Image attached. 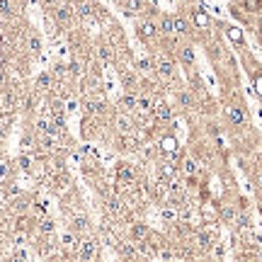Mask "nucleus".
Masks as SVG:
<instances>
[{
    "instance_id": "7c9ffc66",
    "label": "nucleus",
    "mask_w": 262,
    "mask_h": 262,
    "mask_svg": "<svg viewBox=\"0 0 262 262\" xmlns=\"http://www.w3.org/2000/svg\"><path fill=\"white\" fill-rule=\"evenodd\" d=\"M12 257H15V260H27V252H24V250H15V252H12Z\"/></svg>"
},
{
    "instance_id": "b1692460",
    "label": "nucleus",
    "mask_w": 262,
    "mask_h": 262,
    "mask_svg": "<svg viewBox=\"0 0 262 262\" xmlns=\"http://www.w3.org/2000/svg\"><path fill=\"white\" fill-rule=\"evenodd\" d=\"M196 245H199L202 250H211V245H214V238L209 236L207 231H199V233H196Z\"/></svg>"
},
{
    "instance_id": "0eeeda50",
    "label": "nucleus",
    "mask_w": 262,
    "mask_h": 262,
    "mask_svg": "<svg viewBox=\"0 0 262 262\" xmlns=\"http://www.w3.org/2000/svg\"><path fill=\"white\" fill-rule=\"evenodd\" d=\"M226 119H228L231 126L240 129V126L248 124V114H245V109L240 107V105H228V107H226Z\"/></svg>"
},
{
    "instance_id": "f8f14e48",
    "label": "nucleus",
    "mask_w": 262,
    "mask_h": 262,
    "mask_svg": "<svg viewBox=\"0 0 262 262\" xmlns=\"http://www.w3.org/2000/svg\"><path fill=\"white\" fill-rule=\"evenodd\" d=\"M56 85V78L51 71H44V73H39L37 76V80H34V90L37 92H49L51 87Z\"/></svg>"
},
{
    "instance_id": "dca6fc26",
    "label": "nucleus",
    "mask_w": 262,
    "mask_h": 262,
    "mask_svg": "<svg viewBox=\"0 0 262 262\" xmlns=\"http://www.w3.org/2000/svg\"><path fill=\"white\" fill-rule=\"evenodd\" d=\"M105 211H107V214H112L114 218H119L121 214H124V204H121L119 196L107 194V199H105Z\"/></svg>"
},
{
    "instance_id": "2f4dec72",
    "label": "nucleus",
    "mask_w": 262,
    "mask_h": 262,
    "mask_svg": "<svg viewBox=\"0 0 262 262\" xmlns=\"http://www.w3.org/2000/svg\"><path fill=\"white\" fill-rule=\"evenodd\" d=\"M255 185H257V189H260V192H262V170H260V173H257V177H255Z\"/></svg>"
},
{
    "instance_id": "f03ea898",
    "label": "nucleus",
    "mask_w": 262,
    "mask_h": 262,
    "mask_svg": "<svg viewBox=\"0 0 262 262\" xmlns=\"http://www.w3.org/2000/svg\"><path fill=\"white\" fill-rule=\"evenodd\" d=\"M100 255V238L97 236H90V233H85V236H80V248H78V257L83 262H90L95 260Z\"/></svg>"
},
{
    "instance_id": "393cba45",
    "label": "nucleus",
    "mask_w": 262,
    "mask_h": 262,
    "mask_svg": "<svg viewBox=\"0 0 262 262\" xmlns=\"http://www.w3.org/2000/svg\"><path fill=\"white\" fill-rule=\"evenodd\" d=\"M175 175H177V165H175L173 160H168V163L160 165V177H163V180H170Z\"/></svg>"
},
{
    "instance_id": "a878e982",
    "label": "nucleus",
    "mask_w": 262,
    "mask_h": 262,
    "mask_svg": "<svg viewBox=\"0 0 262 262\" xmlns=\"http://www.w3.org/2000/svg\"><path fill=\"white\" fill-rule=\"evenodd\" d=\"M136 71H139L141 76H146V73H151V71H153V61H151V58H141V61L136 63Z\"/></svg>"
},
{
    "instance_id": "cd10ccee",
    "label": "nucleus",
    "mask_w": 262,
    "mask_h": 262,
    "mask_svg": "<svg viewBox=\"0 0 262 262\" xmlns=\"http://www.w3.org/2000/svg\"><path fill=\"white\" fill-rule=\"evenodd\" d=\"M63 107H66V114H71V112H76V109L80 107V100H76V97H73V100H66Z\"/></svg>"
},
{
    "instance_id": "6ab92c4d",
    "label": "nucleus",
    "mask_w": 262,
    "mask_h": 262,
    "mask_svg": "<svg viewBox=\"0 0 262 262\" xmlns=\"http://www.w3.org/2000/svg\"><path fill=\"white\" fill-rule=\"evenodd\" d=\"M153 114H155V121H160V124L173 119V109H170V105H165V102H158L155 109H153Z\"/></svg>"
},
{
    "instance_id": "9d476101",
    "label": "nucleus",
    "mask_w": 262,
    "mask_h": 262,
    "mask_svg": "<svg viewBox=\"0 0 262 262\" xmlns=\"http://www.w3.org/2000/svg\"><path fill=\"white\" fill-rule=\"evenodd\" d=\"M136 107H139V92H124L117 102V109L126 112V114H136Z\"/></svg>"
},
{
    "instance_id": "412c9836",
    "label": "nucleus",
    "mask_w": 262,
    "mask_h": 262,
    "mask_svg": "<svg viewBox=\"0 0 262 262\" xmlns=\"http://www.w3.org/2000/svg\"><path fill=\"white\" fill-rule=\"evenodd\" d=\"M160 151H163L168 158H170L173 153H177V139H175V136H170V134H168V136H163V139H160Z\"/></svg>"
},
{
    "instance_id": "bb28decb",
    "label": "nucleus",
    "mask_w": 262,
    "mask_h": 262,
    "mask_svg": "<svg viewBox=\"0 0 262 262\" xmlns=\"http://www.w3.org/2000/svg\"><path fill=\"white\" fill-rule=\"evenodd\" d=\"M226 32L231 34V39H233L236 44H243V34H240L238 27H226Z\"/></svg>"
},
{
    "instance_id": "6e6552de",
    "label": "nucleus",
    "mask_w": 262,
    "mask_h": 262,
    "mask_svg": "<svg viewBox=\"0 0 262 262\" xmlns=\"http://www.w3.org/2000/svg\"><path fill=\"white\" fill-rule=\"evenodd\" d=\"M175 54H177V61L185 66V68H192L196 61V54H194V46L192 44H180L177 49H175Z\"/></svg>"
},
{
    "instance_id": "423d86ee",
    "label": "nucleus",
    "mask_w": 262,
    "mask_h": 262,
    "mask_svg": "<svg viewBox=\"0 0 262 262\" xmlns=\"http://www.w3.org/2000/svg\"><path fill=\"white\" fill-rule=\"evenodd\" d=\"M58 245L63 248V252H61L63 257H73V255H78V248H80V236L68 228V233L61 236V243H58Z\"/></svg>"
},
{
    "instance_id": "ddd939ff",
    "label": "nucleus",
    "mask_w": 262,
    "mask_h": 262,
    "mask_svg": "<svg viewBox=\"0 0 262 262\" xmlns=\"http://www.w3.org/2000/svg\"><path fill=\"white\" fill-rule=\"evenodd\" d=\"M100 121L102 119H97V117H92V114H85V117H83V139H87V141H90V139H95V136H97V131H100Z\"/></svg>"
},
{
    "instance_id": "c85d7f7f",
    "label": "nucleus",
    "mask_w": 262,
    "mask_h": 262,
    "mask_svg": "<svg viewBox=\"0 0 262 262\" xmlns=\"http://www.w3.org/2000/svg\"><path fill=\"white\" fill-rule=\"evenodd\" d=\"M182 170H185L187 175H196V163L192 160V158H187L185 163H182Z\"/></svg>"
},
{
    "instance_id": "4468645a",
    "label": "nucleus",
    "mask_w": 262,
    "mask_h": 262,
    "mask_svg": "<svg viewBox=\"0 0 262 262\" xmlns=\"http://www.w3.org/2000/svg\"><path fill=\"white\" fill-rule=\"evenodd\" d=\"M173 22H175V34H177V37H189L192 29H194V27H192V22L187 20L185 15H180V12L173 15Z\"/></svg>"
},
{
    "instance_id": "2eb2a0df",
    "label": "nucleus",
    "mask_w": 262,
    "mask_h": 262,
    "mask_svg": "<svg viewBox=\"0 0 262 262\" xmlns=\"http://www.w3.org/2000/svg\"><path fill=\"white\" fill-rule=\"evenodd\" d=\"M151 236V228L143 223V221H136V223H131L129 228V240H134V243H139V240H146Z\"/></svg>"
},
{
    "instance_id": "473e14b6",
    "label": "nucleus",
    "mask_w": 262,
    "mask_h": 262,
    "mask_svg": "<svg viewBox=\"0 0 262 262\" xmlns=\"http://www.w3.org/2000/svg\"><path fill=\"white\" fill-rule=\"evenodd\" d=\"M20 165H22V170H29V158H22Z\"/></svg>"
},
{
    "instance_id": "c756f323",
    "label": "nucleus",
    "mask_w": 262,
    "mask_h": 262,
    "mask_svg": "<svg viewBox=\"0 0 262 262\" xmlns=\"http://www.w3.org/2000/svg\"><path fill=\"white\" fill-rule=\"evenodd\" d=\"M8 173H10V165L0 163V180H5V177H8Z\"/></svg>"
},
{
    "instance_id": "aec40b11",
    "label": "nucleus",
    "mask_w": 262,
    "mask_h": 262,
    "mask_svg": "<svg viewBox=\"0 0 262 262\" xmlns=\"http://www.w3.org/2000/svg\"><path fill=\"white\" fill-rule=\"evenodd\" d=\"M20 8H22L20 0H0V15L3 17H10L15 12H20Z\"/></svg>"
},
{
    "instance_id": "1a4fd4ad",
    "label": "nucleus",
    "mask_w": 262,
    "mask_h": 262,
    "mask_svg": "<svg viewBox=\"0 0 262 262\" xmlns=\"http://www.w3.org/2000/svg\"><path fill=\"white\" fill-rule=\"evenodd\" d=\"M68 228L78 233V236H85V233H90V218L85 214H73L68 218Z\"/></svg>"
},
{
    "instance_id": "5701e85b",
    "label": "nucleus",
    "mask_w": 262,
    "mask_h": 262,
    "mask_svg": "<svg viewBox=\"0 0 262 262\" xmlns=\"http://www.w3.org/2000/svg\"><path fill=\"white\" fill-rule=\"evenodd\" d=\"M236 216H238V209L233 207V204H223V207H221V221H223V223H233Z\"/></svg>"
},
{
    "instance_id": "f3484780",
    "label": "nucleus",
    "mask_w": 262,
    "mask_h": 262,
    "mask_svg": "<svg viewBox=\"0 0 262 262\" xmlns=\"http://www.w3.org/2000/svg\"><path fill=\"white\" fill-rule=\"evenodd\" d=\"M158 29H160V37H173L175 34L173 15H158Z\"/></svg>"
},
{
    "instance_id": "4be33fe9",
    "label": "nucleus",
    "mask_w": 262,
    "mask_h": 262,
    "mask_svg": "<svg viewBox=\"0 0 262 262\" xmlns=\"http://www.w3.org/2000/svg\"><path fill=\"white\" fill-rule=\"evenodd\" d=\"M27 49H29V56H37L42 54V39H39V34H29L27 37Z\"/></svg>"
},
{
    "instance_id": "9b49d317",
    "label": "nucleus",
    "mask_w": 262,
    "mask_h": 262,
    "mask_svg": "<svg viewBox=\"0 0 262 262\" xmlns=\"http://www.w3.org/2000/svg\"><path fill=\"white\" fill-rule=\"evenodd\" d=\"M175 100H177V107L180 109H194L196 107L194 92H192V90H187V87L177 90V92H175Z\"/></svg>"
},
{
    "instance_id": "72a5a7b5",
    "label": "nucleus",
    "mask_w": 262,
    "mask_h": 262,
    "mask_svg": "<svg viewBox=\"0 0 262 262\" xmlns=\"http://www.w3.org/2000/svg\"><path fill=\"white\" fill-rule=\"evenodd\" d=\"M260 42H262V34H260Z\"/></svg>"
},
{
    "instance_id": "39448f33",
    "label": "nucleus",
    "mask_w": 262,
    "mask_h": 262,
    "mask_svg": "<svg viewBox=\"0 0 262 262\" xmlns=\"http://www.w3.org/2000/svg\"><path fill=\"white\" fill-rule=\"evenodd\" d=\"M136 180H139V170H136V165L126 163V160H121L117 165V182L119 185H136Z\"/></svg>"
},
{
    "instance_id": "f257e3e1",
    "label": "nucleus",
    "mask_w": 262,
    "mask_h": 262,
    "mask_svg": "<svg viewBox=\"0 0 262 262\" xmlns=\"http://www.w3.org/2000/svg\"><path fill=\"white\" fill-rule=\"evenodd\" d=\"M136 34L143 44H160V29H158V20H153L151 12L139 17L136 22Z\"/></svg>"
},
{
    "instance_id": "7ed1b4c3",
    "label": "nucleus",
    "mask_w": 262,
    "mask_h": 262,
    "mask_svg": "<svg viewBox=\"0 0 262 262\" xmlns=\"http://www.w3.org/2000/svg\"><path fill=\"white\" fill-rule=\"evenodd\" d=\"M112 146H114V151H119L121 155H129V153L139 151V139L134 136V134H117L114 131V136H112Z\"/></svg>"
},
{
    "instance_id": "a211bd4d",
    "label": "nucleus",
    "mask_w": 262,
    "mask_h": 262,
    "mask_svg": "<svg viewBox=\"0 0 262 262\" xmlns=\"http://www.w3.org/2000/svg\"><path fill=\"white\" fill-rule=\"evenodd\" d=\"M37 231L42 233L44 238H54L56 223H54V221H51L49 216H44V218H39V221H37Z\"/></svg>"
},
{
    "instance_id": "20e7f679",
    "label": "nucleus",
    "mask_w": 262,
    "mask_h": 262,
    "mask_svg": "<svg viewBox=\"0 0 262 262\" xmlns=\"http://www.w3.org/2000/svg\"><path fill=\"white\" fill-rule=\"evenodd\" d=\"M153 68H155V73L163 78V80H173L175 78V61L165 51H160V54L153 58Z\"/></svg>"
}]
</instances>
